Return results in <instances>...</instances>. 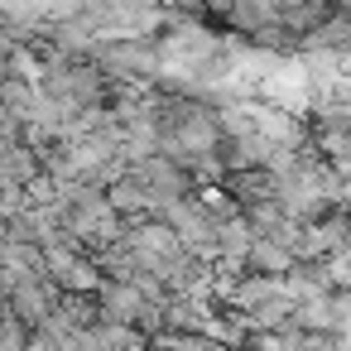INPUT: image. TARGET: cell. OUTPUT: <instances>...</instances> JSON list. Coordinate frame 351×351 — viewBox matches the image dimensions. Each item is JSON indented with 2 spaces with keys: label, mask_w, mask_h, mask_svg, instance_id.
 I'll return each instance as SVG.
<instances>
[{
  "label": "cell",
  "mask_w": 351,
  "mask_h": 351,
  "mask_svg": "<svg viewBox=\"0 0 351 351\" xmlns=\"http://www.w3.org/2000/svg\"><path fill=\"white\" fill-rule=\"evenodd\" d=\"M164 221L183 236V245L193 250V255H207V260H217V226H221V217L202 202V197H173L169 207H164Z\"/></svg>",
  "instance_id": "obj_1"
},
{
  "label": "cell",
  "mask_w": 351,
  "mask_h": 351,
  "mask_svg": "<svg viewBox=\"0 0 351 351\" xmlns=\"http://www.w3.org/2000/svg\"><path fill=\"white\" fill-rule=\"evenodd\" d=\"M241 265H245V269H255V274H289V269L298 265V255H293L284 241H274V236H255Z\"/></svg>",
  "instance_id": "obj_2"
}]
</instances>
